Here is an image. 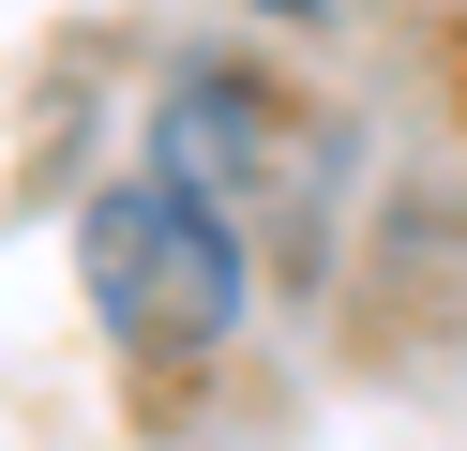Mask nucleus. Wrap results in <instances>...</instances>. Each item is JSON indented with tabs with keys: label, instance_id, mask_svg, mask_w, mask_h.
<instances>
[{
	"label": "nucleus",
	"instance_id": "obj_1",
	"mask_svg": "<svg viewBox=\"0 0 467 451\" xmlns=\"http://www.w3.org/2000/svg\"><path fill=\"white\" fill-rule=\"evenodd\" d=\"M76 286H91L106 346L136 361V376H212L226 331H242V210L196 196L182 166H136L106 180L91 210H76Z\"/></svg>",
	"mask_w": 467,
	"mask_h": 451
},
{
	"label": "nucleus",
	"instance_id": "obj_2",
	"mask_svg": "<svg viewBox=\"0 0 467 451\" xmlns=\"http://www.w3.org/2000/svg\"><path fill=\"white\" fill-rule=\"evenodd\" d=\"M256 15H362V0H256Z\"/></svg>",
	"mask_w": 467,
	"mask_h": 451
}]
</instances>
